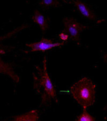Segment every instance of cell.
Wrapping results in <instances>:
<instances>
[{"mask_svg":"<svg viewBox=\"0 0 107 121\" xmlns=\"http://www.w3.org/2000/svg\"><path fill=\"white\" fill-rule=\"evenodd\" d=\"M64 29L67 34L74 42L80 44L81 33L88 28L86 25L81 24L73 17H65L63 20Z\"/></svg>","mask_w":107,"mask_h":121,"instance_id":"7a4b0ae2","label":"cell"},{"mask_svg":"<svg viewBox=\"0 0 107 121\" xmlns=\"http://www.w3.org/2000/svg\"><path fill=\"white\" fill-rule=\"evenodd\" d=\"M40 84L41 86L44 88V90L48 96L54 99L56 102H57V99L56 94V91L54 86L52 83V80L48 74L47 67V60L44 57L43 60V69L41 73V78L40 80Z\"/></svg>","mask_w":107,"mask_h":121,"instance_id":"3957f363","label":"cell"},{"mask_svg":"<svg viewBox=\"0 0 107 121\" xmlns=\"http://www.w3.org/2000/svg\"><path fill=\"white\" fill-rule=\"evenodd\" d=\"M102 58L104 62L107 64V53H105L103 55Z\"/></svg>","mask_w":107,"mask_h":121,"instance_id":"7c38bea8","label":"cell"},{"mask_svg":"<svg viewBox=\"0 0 107 121\" xmlns=\"http://www.w3.org/2000/svg\"><path fill=\"white\" fill-rule=\"evenodd\" d=\"M39 114L38 110L33 109L24 114L16 116L12 121H38Z\"/></svg>","mask_w":107,"mask_h":121,"instance_id":"ba28073f","label":"cell"},{"mask_svg":"<svg viewBox=\"0 0 107 121\" xmlns=\"http://www.w3.org/2000/svg\"><path fill=\"white\" fill-rule=\"evenodd\" d=\"M33 22L38 24L41 29L42 32L44 33L49 28V22L47 18L42 13L38 10H36L32 17Z\"/></svg>","mask_w":107,"mask_h":121,"instance_id":"52a82bcc","label":"cell"},{"mask_svg":"<svg viewBox=\"0 0 107 121\" xmlns=\"http://www.w3.org/2000/svg\"><path fill=\"white\" fill-rule=\"evenodd\" d=\"M73 3L76 7L79 12L83 17L90 20H97L98 18L96 15L88 7L84 2L80 1H73Z\"/></svg>","mask_w":107,"mask_h":121,"instance_id":"8992f818","label":"cell"},{"mask_svg":"<svg viewBox=\"0 0 107 121\" xmlns=\"http://www.w3.org/2000/svg\"><path fill=\"white\" fill-rule=\"evenodd\" d=\"M96 88V86L92 80L84 77L72 86L70 91L73 99L83 109H87L95 102Z\"/></svg>","mask_w":107,"mask_h":121,"instance_id":"6da1fadb","label":"cell"},{"mask_svg":"<svg viewBox=\"0 0 107 121\" xmlns=\"http://www.w3.org/2000/svg\"><path fill=\"white\" fill-rule=\"evenodd\" d=\"M59 37L61 39L63 40V41H65L67 40L68 38H69V35L64 32H62L60 34H59Z\"/></svg>","mask_w":107,"mask_h":121,"instance_id":"8fae6325","label":"cell"},{"mask_svg":"<svg viewBox=\"0 0 107 121\" xmlns=\"http://www.w3.org/2000/svg\"><path fill=\"white\" fill-rule=\"evenodd\" d=\"M40 4L42 6L48 7H58L60 5L59 2L56 0H44L40 2Z\"/></svg>","mask_w":107,"mask_h":121,"instance_id":"30bf717a","label":"cell"},{"mask_svg":"<svg viewBox=\"0 0 107 121\" xmlns=\"http://www.w3.org/2000/svg\"><path fill=\"white\" fill-rule=\"evenodd\" d=\"M64 44V42L56 43L54 42L51 39L42 38L39 42L26 44V46L31 48V52H45L54 48L63 46Z\"/></svg>","mask_w":107,"mask_h":121,"instance_id":"277c9868","label":"cell"},{"mask_svg":"<svg viewBox=\"0 0 107 121\" xmlns=\"http://www.w3.org/2000/svg\"><path fill=\"white\" fill-rule=\"evenodd\" d=\"M77 121H95V120L87 112V109H83V112L78 116Z\"/></svg>","mask_w":107,"mask_h":121,"instance_id":"9c48e42d","label":"cell"},{"mask_svg":"<svg viewBox=\"0 0 107 121\" xmlns=\"http://www.w3.org/2000/svg\"><path fill=\"white\" fill-rule=\"evenodd\" d=\"M0 73L8 76L13 81L18 83L20 78L16 73L11 65L5 62L0 56Z\"/></svg>","mask_w":107,"mask_h":121,"instance_id":"5b68a950","label":"cell"}]
</instances>
